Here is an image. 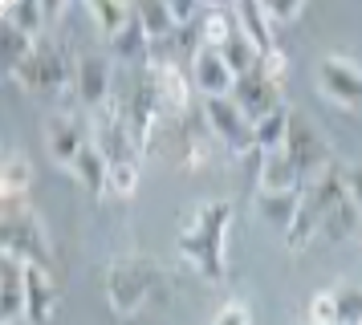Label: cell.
<instances>
[{
	"label": "cell",
	"instance_id": "1",
	"mask_svg": "<svg viewBox=\"0 0 362 325\" xmlns=\"http://www.w3.org/2000/svg\"><path fill=\"white\" fill-rule=\"evenodd\" d=\"M232 215H236V203L228 195H212L183 215L180 224V256L196 268L204 280L220 285L228 276V260H224V244H228V228H232Z\"/></svg>",
	"mask_w": 362,
	"mask_h": 325
},
{
	"label": "cell",
	"instance_id": "2",
	"mask_svg": "<svg viewBox=\"0 0 362 325\" xmlns=\"http://www.w3.org/2000/svg\"><path fill=\"white\" fill-rule=\"evenodd\" d=\"M163 285H167L163 268L151 256H143V252L115 256L110 268H106V301H110V309H115L118 317L143 313V305H147Z\"/></svg>",
	"mask_w": 362,
	"mask_h": 325
},
{
	"label": "cell",
	"instance_id": "3",
	"mask_svg": "<svg viewBox=\"0 0 362 325\" xmlns=\"http://www.w3.org/2000/svg\"><path fill=\"white\" fill-rule=\"evenodd\" d=\"M0 252L25 260L29 268L53 273L49 228L29 203H0Z\"/></svg>",
	"mask_w": 362,
	"mask_h": 325
},
{
	"label": "cell",
	"instance_id": "4",
	"mask_svg": "<svg viewBox=\"0 0 362 325\" xmlns=\"http://www.w3.org/2000/svg\"><path fill=\"white\" fill-rule=\"evenodd\" d=\"M8 78L17 81L25 94L62 98L66 90H74V61H69L66 49L45 32V37H37V45L29 49V57H25Z\"/></svg>",
	"mask_w": 362,
	"mask_h": 325
},
{
	"label": "cell",
	"instance_id": "5",
	"mask_svg": "<svg viewBox=\"0 0 362 325\" xmlns=\"http://www.w3.org/2000/svg\"><path fill=\"white\" fill-rule=\"evenodd\" d=\"M204 118H208V130L228 146L232 155H240V159H264L261 150H257V122L236 106V98H204Z\"/></svg>",
	"mask_w": 362,
	"mask_h": 325
},
{
	"label": "cell",
	"instance_id": "6",
	"mask_svg": "<svg viewBox=\"0 0 362 325\" xmlns=\"http://www.w3.org/2000/svg\"><path fill=\"white\" fill-rule=\"evenodd\" d=\"M281 150L289 155V162L301 171L305 183L334 167V150H329V143L322 138L317 122H313L310 114H301V110H293V118H289V138H285Z\"/></svg>",
	"mask_w": 362,
	"mask_h": 325
},
{
	"label": "cell",
	"instance_id": "7",
	"mask_svg": "<svg viewBox=\"0 0 362 325\" xmlns=\"http://www.w3.org/2000/svg\"><path fill=\"white\" fill-rule=\"evenodd\" d=\"M143 69H147L151 85H155V98H159V106H163L167 118H180V114H187L192 94H196L192 69H187V65H180L175 57H151V65H143Z\"/></svg>",
	"mask_w": 362,
	"mask_h": 325
},
{
	"label": "cell",
	"instance_id": "8",
	"mask_svg": "<svg viewBox=\"0 0 362 325\" xmlns=\"http://www.w3.org/2000/svg\"><path fill=\"white\" fill-rule=\"evenodd\" d=\"M317 85L329 102H338L346 110H362V65L342 53H326L317 61Z\"/></svg>",
	"mask_w": 362,
	"mask_h": 325
},
{
	"label": "cell",
	"instance_id": "9",
	"mask_svg": "<svg viewBox=\"0 0 362 325\" xmlns=\"http://www.w3.org/2000/svg\"><path fill=\"white\" fill-rule=\"evenodd\" d=\"M232 98H236V106H240L252 122H261L264 114H273L277 106H285V102H281V81L273 78L264 65H257V69L245 73V78H236Z\"/></svg>",
	"mask_w": 362,
	"mask_h": 325
},
{
	"label": "cell",
	"instance_id": "10",
	"mask_svg": "<svg viewBox=\"0 0 362 325\" xmlns=\"http://www.w3.org/2000/svg\"><path fill=\"white\" fill-rule=\"evenodd\" d=\"M187 69H192V81L204 98H232L236 90V73L232 65L224 61V53L212 45H199L192 57H187Z\"/></svg>",
	"mask_w": 362,
	"mask_h": 325
},
{
	"label": "cell",
	"instance_id": "11",
	"mask_svg": "<svg viewBox=\"0 0 362 325\" xmlns=\"http://www.w3.org/2000/svg\"><path fill=\"white\" fill-rule=\"evenodd\" d=\"M29 313V264L0 252V325H17Z\"/></svg>",
	"mask_w": 362,
	"mask_h": 325
},
{
	"label": "cell",
	"instance_id": "12",
	"mask_svg": "<svg viewBox=\"0 0 362 325\" xmlns=\"http://www.w3.org/2000/svg\"><path fill=\"white\" fill-rule=\"evenodd\" d=\"M74 94L82 98L86 106L94 110L106 98L115 94V69H110V57L102 53H82L74 61Z\"/></svg>",
	"mask_w": 362,
	"mask_h": 325
},
{
	"label": "cell",
	"instance_id": "13",
	"mask_svg": "<svg viewBox=\"0 0 362 325\" xmlns=\"http://www.w3.org/2000/svg\"><path fill=\"white\" fill-rule=\"evenodd\" d=\"M90 138H94V134H90V126H86L78 114H53L49 122H45V150H49V159L62 162V167H69V162L78 159Z\"/></svg>",
	"mask_w": 362,
	"mask_h": 325
},
{
	"label": "cell",
	"instance_id": "14",
	"mask_svg": "<svg viewBox=\"0 0 362 325\" xmlns=\"http://www.w3.org/2000/svg\"><path fill=\"white\" fill-rule=\"evenodd\" d=\"M33 183H37L33 159L21 146H8L4 159H0V203H25V195L33 191Z\"/></svg>",
	"mask_w": 362,
	"mask_h": 325
},
{
	"label": "cell",
	"instance_id": "15",
	"mask_svg": "<svg viewBox=\"0 0 362 325\" xmlns=\"http://www.w3.org/2000/svg\"><path fill=\"white\" fill-rule=\"evenodd\" d=\"M257 191H273V195H285V191H305V179L297 171L285 150H273L257 162Z\"/></svg>",
	"mask_w": 362,
	"mask_h": 325
},
{
	"label": "cell",
	"instance_id": "16",
	"mask_svg": "<svg viewBox=\"0 0 362 325\" xmlns=\"http://www.w3.org/2000/svg\"><path fill=\"white\" fill-rule=\"evenodd\" d=\"M66 171H69L74 179H78V183H82V187H86L90 195L110 191V159L102 155V146L94 143V138H90V143L82 146V155L69 162Z\"/></svg>",
	"mask_w": 362,
	"mask_h": 325
},
{
	"label": "cell",
	"instance_id": "17",
	"mask_svg": "<svg viewBox=\"0 0 362 325\" xmlns=\"http://www.w3.org/2000/svg\"><path fill=\"white\" fill-rule=\"evenodd\" d=\"M236 25H240V32H245L252 45L261 49V53H273L277 45V25L269 20V13H264V4H257V0H245V4H236Z\"/></svg>",
	"mask_w": 362,
	"mask_h": 325
},
{
	"label": "cell",
	"instance_id": "18",
	"mask_svg": "<svg viewBox=\"0 0 362 325\" xmlns=\"http://www.w3.org/2000/svg\"><path fill=\"white\" fill-rule=\"evenodd\" d=\"M110 49H115V57H122V61H143L151 65V57H155V41H151V32L143 29V20H139V8H134V16L122 25V29L110 37Z\"/></svg>",
	"mask_w": 362,
	"mask_h": 325
},
{
	"label": "cell",
	"instance_id": "19",
	"mask_svg": "<svg viewBox=\"0 0 362 325\" xmlns=\"http://www.w3.org/2000/svg\"><path fill=\"white\" fill-rule=\"evenodd\" d=\"M53 313H57V285H53V273L29 268V313H25V321L49 325Z\"/></svg>",
	"mask_w": 362,
	"mask_h": 325
},
{
	"label": "cell",
	"instance_id": "20",
	"mask_svg": "<svg viewBox=\"0 0 362 325\" xmlns=\"http://www.w3.org/2000/svg\"><path fill=\"white\" fill-rule=\"evenodd\" d=\"M0 20H8V25H17L21 32H29V37H45L49 32V16H45V0H4L0 4Z\"/></svg>",
	"mask_w": 362,
	"mask_h": 325
},
{
	"label": "cell",
	"instance_id": "21",
	"mask_svg": "<svg viewBox=\"0 0 362 325\" xmlns=\"http://www.w3.org/2000/svg\"><path fill=\"white\" fill-rule=\"evenodd\" d=\"M297 208H301V191H285V195L257 191V211H261V220H269L273 228H281V236L289 232Z\"/></svg>",
	"mask_w": 362,
	"mask_h": 325
},
{
	"label": "cell",
	"instance_id": "22",
	"mask_svg": "<svg viewBox=\"0 0 362 325\" xmlns=\"http://www.w3.org/2000/svg\"><path fill=\"white\" fill-rule=\"evenodd\" d=\"M289 118H293V110L289 106H277L273 114H264L261 122H257V150L261 155H273V150L285 146V138H289Z\"/></svg>",
	"mask_w": 362,
	"mask_h": 325
},
{
	"label": "cell",
	"instance_id": "23",
	"mask_svg": "<svg viewBox=\"0 0 362 325\" xmlns=\"http://www.w3.org/2000/svg\"><path fill=\"white\" fill-rule=\"evenodd\" d=\"M139 8V20H143V29L151 32V41L159 45V41H171L175 37V20H171V4L167 0H143V4H134Z\"/></svg>",
	"mask_w": 362,
	"mask_h": 325
},
{
	"label": "cell",
	"instance_id": "24",
	"mask_svg": "<svg viewBox=\"0 0 362 325\" xmlns=\"http://www.w3.org/2000/svg\"><path fill=\"white\" fill-rule=\"evenodd\" d=\"M86 13H90V20L98 25L102 37L110 41V37H115V32L134 16V4H118V0H90V4H86Z\"/></svg>",
	"mask_w": 362,
	"mask_h": 325
},
{
	"label": "cell",
	"instance_id": "25",
	"mask_svg": "<svg viewBox=\"0 0 362 325\" xmlns=\"http://www.w3.org/2000/svg\"><path fill=\"white\" fill-rule=\"evenodd\" d=\"M220 53H224V61L232 65V73H236V78H245V73H252V69H257V65H261V49L252 45V41H248L245 32L236 29L228 37V41H224V45H220Z\"/></svg>",
	"mask_w": 362,
	"mask_h": 325
},
{
	"label": "cell",
	"instance_id": "26",
	"mask_svg": "<svg viewBox=\"0 0 362 325\" xmlns=\"http://www.w3.org/2000/svg\"><path fill=\"white\" fill-rule=\"evenodd\" d=\"M236 29H240L236 25V8H204V16H199V41L212 49H220Z\"/></svg>",
	"mask_w": 362,
	"mask_h": 325
},
{
	"label": "cell",
	"instance_id": "27",
	"mask_svg": "<svg viewBox=\"0 0 362 325\" xmlns=\"http://www.w3.org/2000/svg\"><path fill=\"white\" fill-rule=\"evenodd\" d=\"M305 325H342V305L338 289H317L305 301Z\"/></svg>",
	"mask_w": 362,
	"mask_h": 325
},
{
	"label": "cell",
	"instance_id": "28",
	"mask_svg": "<svg viewBox=\"0 0 362 325\" xmlns=\"http://www.w3.org/2000/svg\"><path fill=\"white\" fill-rule=\"evenodd\" d=\"M139 175H143V159L110 162V195H118V199L134 195V187H139Z\"/></svg>",
	"mask_w": 362,
	"mask_h": 325
},
{
	"label": "cell",
	"instance_id": "29",
	"mask_svg": "<svg viewBox=\"0 0 362 325\" xmlns=\"http://www.w3.org/2000/svg\"><path fill=\"white\" fill-rule=\"evenodd\" d=\"M342 325H362V285H338Z\"/></svg>",
	"mask_w": 362,
	"mask_h": 325
},
{
	"label": "cell",
	"instance_id": "30",
	"mask_svg": "<svg viewBox=\"0 0 362 325\" xmlns=\"http://www.w3.org/2000/svg\"><path fill=\"white\" fill-rule=\"evenodd\" d=\"M212 325H252L248 305L245 301H228V305H220V313L212 317Z\"/></svg>",
	"mask_w": 362,
	"mask_h": 325
},
{
	"label": "cell",
	"instance_id": "31",
	"mask_svg": "<svg viewBox=\"0 0 362 325\" xmlns=\"http://www.w3.org/2000/svg\"><path fill=\"white\" fill-rule=\"evenodd\" d=\"M264 13H269L273 25H285V20H297V16L305 13V4L301 0H293V4H264Z\"/></svg>",
	"mask_w": 362,
	"mask_h": 325
},
{
	"label": "cell",
	"instance_id": "32",
	"mask_svg": "<svg viewBox=\"0 0 362 325\" xmlns=\"http://www.w3.org/2000/svg\"><path fill=\"white\" fill-rule=\"evenodd\" d=\"M261 65L281 81V78H285V69H289V57H285V49H273V53H264V57H261Z\"/></svg>",
	"mask_w": 362,
	"mask_h": 325
}]
</instances>
